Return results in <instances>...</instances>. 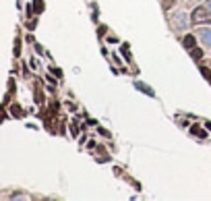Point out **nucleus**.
<instances>
[{"label":"nucleus","mask_w":211,"mask_h":201,"mask_svg":"<svg viewBox=\"0 0 211 201\" xmlns=\"http://www.w3.org/2000/svg\"><path fill=\"white\" fill-rule=\"evenodd\" d=\"M197 33H199V37L203 40V44L211 48V29H207V27H201V29L197 31Z\"/></svg>","instance_id":"nucleus-1"},{"label":"nucleus","mask_w":211,"mask_h":201,"mask_svg":"<svg viewBox=\"0 0 211 201\" xmlns=\"http://www.w3.org/2000/svg\"><path fill=\"white\" fill-rule=\"evenodd\" d=\"M174 21H176V27H180V29H184V27H186V15H184V13L174 15Z\"/></svg>","instance_id":"nucleus-2"},{"label":"nucleus","mask_w":211,"mask_h":201,"mask_svg":"<svg viewBox=\"0 0 211 201\" xmlns=\"http://www.w3.org/2000/svg\"><path fill=\"white\" fill-rule=\"evenodd\" d=\"M184 46H186V48H195V37H192V35H186V37H184Z\"/></svg>","instance_id":"nucleus-3"},{"label":"nucleus","mask_w":211,"mask_h":201,"mask_svg":"<svg viewBox=\"0 0 211 201\" xmlns=\"http://www.w3.org/2000/svg\"><path fill=\"white\" fill-rule=\"evenodd\" d=\"M137 87L139 89H143L145 93H149V96H153V91H151V87H147V85H143V83H137Z\"/></svg>","instance_id":"nucleus-4"},{"label":"nucleus","mask_w":211,"mask_h":201,"mask_svg":"<svg viewBox=\"0 0 211 201\" xmlns=\"http://www.w3.org/2000/svg\"><path fill=\"white\" fill-rule=\"evenodd\" d=\"M203 56V50H199V48H192V58H201Z\"/></svg>","instance_id":"nucleus-5"},{"label":"nucleus","mask_w":211,"mask_h":201,"mask_svg":"<svg viewBox=\"0 0 211 201\" xmlns=\"http://www.w3.org/2000/svg\"><path fill=\"white\" fill-rule=\"evenodd\" d=\"M35 10H37V13L44 10V2H42V0H35Z\"/></svg>","instance_id":"nucleus-6"},{"label":"nucleus","mask_w":211,"mask_h":201,"mask_svg":"<svg viewBox=\"0 0 211 201\" xmlns=\"http://www.w3.org/2000/svg\"><path fill=\"white\" fill-rule=\"evenodd\" d=\"M207 10H209V13H211V2H207Z\"/></svg>","instance_id":"nucleus-7"},{"label":"nucleus","mask_w":211,"mask_h":201,"mask_svg":"<svg viewBox=\"0 0 211 201\" xmlns=\"http://www.w3.org/2000/svg\"><path fill=\"white\" fill-rule=\"evenodd\" d=\"M191 2H201V0H191Z\"/></svg>","instance_id":"nucleus-8"}]
</instances>
